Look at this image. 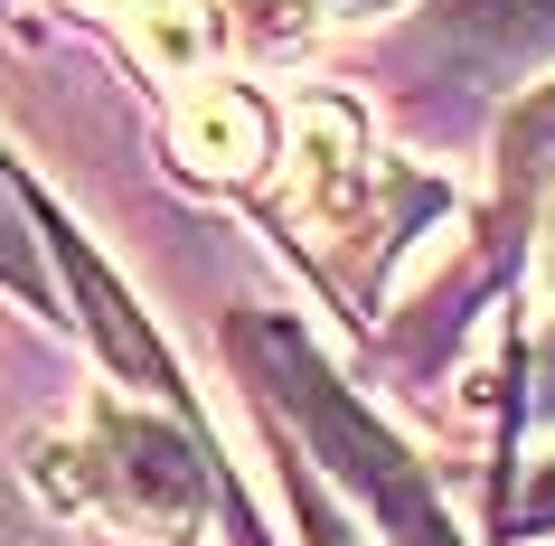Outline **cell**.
<instances>
[{
	"mask_svg": "<svg viewBox=\"0 0 555 546\" xmlns=\"http://www.w3.org/2000/svg\"><path fill=\"white\" fill-rule=\"evenodd\" d=\"M227 348H235V368L255 377V396L330 461V481L358 490V499L377 509L386 546H470L462 528H452V509L434 499V481L414 471V453L349 396V386H339V377L321 368V348L301 340L293 320L255 312V320H235V330H227Z\"/></svg>",
	"mask_w": 555,
	"mask_h": 546,
	"instance_id": "6da1fadb",
	"label": "cell"
},
{
	"mask_svg": "<svg viewBox=\"0 0 555 546\" xmlns=\"http://www.w3.org/2000/svg\"><path fill=\"white\" fill-rule=\"evenodd\" d=\"M452 29L470 38V58H537L555 48V0H452Z\"/></svg>",
	"mask_w": 555,
	"mask_h": 546,
	"instance_id": "8992f818",
	"label": "cell"
},
{
	"mask_svg": "<svg viewBox=\"0 0 555 546\" xmlns=\"http://www.w3.org/2000/svg\"><path fill=\"white\" fill-rule=\"evenodd\" d=\"M546 264H555V199H546Z\"/></svg>",
	"mask_w": 555,
	"mask_h": 546,
	"instance_id": "30bf717a",
	"label": "cell"
},
{
	"mask_svg": "<svg viewBox=\"0 0 555 546\" xmlns=\"http://www.w3.org/2000/svg\"><path fill=\"white\" fill-rule=\"evenodd\" d=\"M235 10H245V38L255 48H301V38L339 29V20H377L396 0H235Z\"/></svg>",
	"mask_w": 555,
	"mask_h": 546,
	"instance_id": "52a82bcc",
	"label": "cell"
},
{
	"mask_svg": "<svg viewBox=\"0 0 555 546\" xmlns=\"http://www.w3.org/2000/svg\"><path fill=\"white\" fill-rule=\"evenodd\" d=\"M38 236L57 245V264H66V292H76V312H86V330H94V348H104V368L122 377V386H142V396H160V405H179V358L160 348V330H151L142 312H132V292L94 264V245L66 217H48L38 207Z\"/></svg>",
	"mask_w": 555,
	"mask_h": 546,
	"instance_id": "3957f363",
	"label": "cell"
},
{
	"mask_svg": "<svg viewBox=\"0 0 555 546\" xmlns=\"http://www.w3.org/2000/svg\"><path fill=\"white\" fill-rule=\"evenodd\" d=\"M38 199L20 189V179L0 170V283L20 292L29 312H57V292H48V264H38Z\"/></svg>",
	"mask_w": 555,
	"mask_h": 546,
	"instance_id": "ba28073f",
	"label": "cell"
},
{
	"mask_svg": "<svg viewBox=\"0 0 555 546\" xmlns=\"http://www.w3.org/2000/svg\"><path fill=\"white\" fill-rule=\"evenodd\" d=\"M76 10H132V0H76Z\"/></svg>",
	"mask_w": 555,
	"mask_h": 546,
	"instance_id": "8fae6325",
	"label": "cell"
},
{
	"mask_svg": "<svg viewBox=\"0 0 555 546\" xmlns=\"http://www.w3.org/2000/svg\"><path fill=\"white\" fill-rule=\"evenodd\" d=\"M301 546H349V528H339V518H321L311 499H301Z\"/></svg>",
	"mask_w": 555,
	"mask_h": 546,
	"instance_id": "9c48e42d",
	"label": "cell"
},
{
	"mask_svg": "<svg viewBox=\"0 0 555 546\" xmlns=\"http://www.w3.org/2000/svg\"><path fill=\"white\" fill-rule=\"evenodd\" d=\"M57 461H76L66 490H86L104 518L142 528V537H170V546L198 537V518H207V443L189 424L132 415V405H94Z\"/></svg>",
	"mask_w": 555,
	"mask_h": 546,
	"instance_id": "7a4b0ae2",
	"label": "cell"
},
{
	"mask_svg": "<svg viewBox=\"0 0 555 546\" xmlns=\"http://www.w3.org/2000/svg\"><path fill=\"white\" fill-rule=\"evenodd\" d=\"M179 151H189V170H207V179H255L263 161H273V123H263V104L245 86L189 76V94H179Z\"/></svg>",
	"mask_w": 555,
	"mask_h": 546,
	"instance_id": "277c9868",
	"label": "cell"
},
{
	"mask_svg": "<svg viewBox=\"0 0 555 546\" xmlns=\"http://www.w3.org/2000/svg\"><path fill=\"white\" fill-rule=\"evenodd\" d=\"M122 29H132L142 66H151V76H170V86L207 76V58H217V20H207L198 0H132Z\"/></svg>",
	"mask_w": 555,
	"mask_h": 546,
	"instance_id": "5b68a950",
	"label": "cell"
}]
</instances>
